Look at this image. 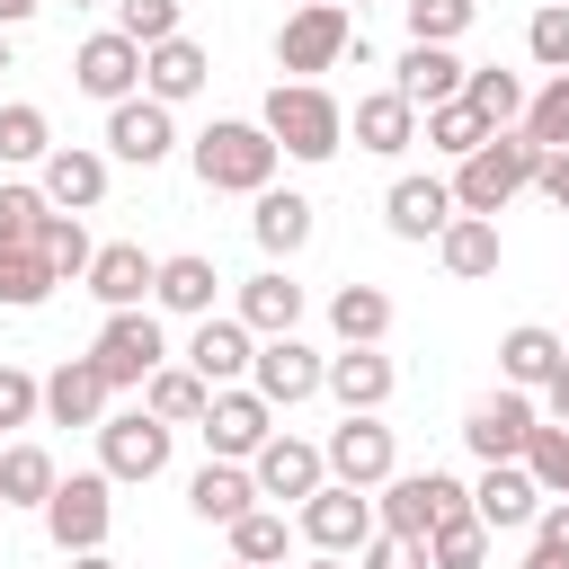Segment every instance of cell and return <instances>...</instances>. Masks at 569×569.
Returning a JSON list of instances; mask_svg holds the SVG:
<instances>
[{
    "mask_svg": "<svg viewBox=\"0 0 569 569\" xmlns=\"http://www.w3.org/2000/svg\"><path fill=\"white\" fill-rule=\"evenodd\" d=\"M187 160H196V187H204V196H267L284 151L267 142L258 116H213V124L187 142Z\"/></svg>",
    "mask_w": 569,
    "mask_h": 569,
    "instance_id": "obj_1",
    "label": "cell"
},
{
    "mask_svg": "<svg viewBox=\"0 0 569 569\" xmlns=\"http://www.w3.org/2000/svg\"><path fill=\"white\" fill-rule=\"evenodd\" d=\"M258 124H267V142H276L284 160H311V169L347 151V107H338L320 80H276L267 107H258Z\"/></svg>",
    "mask_w": 569,
    "mask_h": 569,
    "instance_id": "obj_2",
    "label": "cell"
},
{
    "mask_svg": "<svg viewBox=\"0 0 569 569\" xmlns=\"http://www.w3.org/2000/svg\"><path fill=\"white\" fill-rule=\"evenodd\" d=\"M533 169H542V151L525 142V133H489L471 160H453V213H480V222H498L525 187H533Z\"/></svg>",
    "mask_w": 569,
    "mask_h": 569,
    "instance_id": "obj_3",
    "label": "cell"
},
{
    "mask_svg": "<svg viewBox=\"0 0 569 569\" xmlns=\"http://www.w3.org/2000/svg\"><path fill=\"white\" fill-rule=\"evenodd\" d=\"M453 516H471V480H453V471H391V480L373 489V525H382V533L427 542V533L453 525Z\"/></svg>",
    "mask_w": 569,
    "mask_h": 569,
    "instance_id": "obj_4",
    "label": "cell"
},
{
    "mask_svg": "<svg viewBox=\"0 0 569 569\" xmlns=\"http://www.w3.org/2000/svg\"><path fill=\"white\" fill-rule=\"evenodd\" d=\"M36 516H44V542L62 560L71 551H107V533H116V480L107 471H71V480H53V498Z\"/></svg>",
    "mask_w": 569,
    "mask_h": 569,
    "instance_id": "obj_5",
    "label": "cell"
},
{
    "mask_svg": "<svg viewBox=\"0 0 569 569\" xmlns=\"http://www.w3.org/2000/svg\"><path fill=\"white\" fill-rule=\"evenodd\" d=\"M347 44H365L356 18H347L338 0H302V9L276 27V71H284V80H320V71L347 62Z\"/></svg>",
    "mask_w": 569,
    "mask_h": 569,
    "instance_id": "obj_6",
    "label": "cell"
},
{
    "mask_svg": "<svg viewBox=\"0 0 569 569\" xmlns=\"http://www.w3.org/2000/svg\"><path fill=\"white\" fill-rule=\"evenodd\" d=\"M169 445H178V427H160L142 400L98 418V471H107L116 489H133V480H160V471H169Z\"/></svg>",
    "mask_w": 569,
    "mask_h": 569,
    "instance_id": "obj_7",
    "label": "cell"
},
{
    "mask_svg": "<svg viewBox=\"0 0 569 569\" xmlns=\"http://www.w3.org/2000/svg\"><path fill=\"white\" fill-rule=\"evenodd\" d=\"M89 365L107 373V391H142V382L169 365V338H160L151 311H107L98 338H89Z\"/></svg>",
    "mask_w": 569,
    "mask_h": 569,
    "instance_id": "obj_8",
    "label": "cell"
},
{
    "mask_svg": "<svg viewBox=\"0 0 569 569\" xmlns=\"http://www.w3.org/2000/svg\"><path fill=\"white\" fill-rule=\"evenodd\" d=\"M293 533L311 542V551H329V560H356L382 525H373V498L365 489H338V480H320L302 507H293Z\"/></svg>",
    "mask_w": 569,
    "mask_h": 569,
    "instance_id": "obj_9",
    "label": "cell"
},
{
    "mask_svg": "<svg viewBox=\"0 0 569 569\" xmlns=\"http://www.w3.org/2000/svg\"><path fill=\"white\" fill-rule=\"evenodd\" d=\"M320 462H329V480H338V489H365V498H373V489L400 471V445H391L382 409H365V418H338V427H329Z\"/></svg>",
    "mask_w": 569,
    "mask_h": 569,
    "instance_id": "obj_10",
    "label": "cell"
},
{
    "mask_svg": "<svg viewBox=\"0 0 569 569\" xmlns=\"http://www.w3.org/2000/svg\"><path fill=\"white\" fill-rule=\"evenodd\" d=\"M196 436H204V462H249L267 436H276V409L249 391V382H222L213 400H204V418H196Z\"/></svg>",
    "mask_w": 569,
    "mask_h": 569,
    "instance_id": "obj_11",
    "label": "cell"
},
{
    "mask_svg": "<svg viewBox=\"0 0 569 569\" xmlns=\"http://www.w3.org/2000/svg\"><path fill=\"white\" fill-rule=\"evenodd\" d=\"M71 89H80V98H98V107L142 98V44H133V36H116V27L80 36V53H71Z\"/></svg>",
    "mask_w": 569,
    "mask_h": 569,
    "instance_id": "obj_12",
    "label": "cell"
},
{
    "mask_svg": "<svg viewBox=\"0 0 569 569\" xmlns=\"http://www.w3.org/2000/svg\"><path fill=\"white\" fill-rule=\"evenodd\" d=\"M533 427H542V409H533V391H489V400H471V418H462V445L480 453V462H525V445H533Z\"/></svg>",
    "mask_w": 569,
    "mask_h": 569,
    "instance_id": "obj_13",
    "label": "cell"
},
{
    "mask_svg": "<svg viewBox=\"0 0 569 569\" xmlns=\"http://www.w3.org/2000/svg\"><path fill=\"white\" fill-rule=\"evenodd\" d=\"M320 373H329V356L302 347V338H258V356H249V391L267 409H302L320 391Z\"/></svg>",
    "mask_w": 569,
    "mask_h": 569,
    "instance_id": "obj_14",
    "label": "cell"
},
{
    "mask_svg": "<svg viewBox=\"0 0 569 569\" xmlns=\"http://www.w3.org/2000/svg\"><path fill=\"white\" fill-rule=\"evenodd\" d=\"M249 480H258V507H267V498H276V507H302V498L329 480V462H320V445H302V436L276 427V436L249 453Z\"/></svg>",
    "mask_w": 569,
    "mask_h": 569,
    "instance_id": "obj_15",
    "label": "cell"
},
{
    "mask_svg": "<svg viewBox=\"0 0 569 569\" xmlns=\"http://www.w3.org/2000/svg\"><path fill=\"white\" fill-rule=\"evenodd\" d=\"M178 151V116L160 107V98H124V107H107V160H124V169H160Z\"/></svg>",
    "mask_w": 569,
    "mask_h": 569,
    "instance_id": "obj_16",
    "label": "cell"
},
{
    "mask_svg": "<svg viewBox=\"0 0 569 569\" xmlns=\"http://www.w3.org/2000/svg\"><path fill=\"white\" fill-rule=\"evenodd\" d=\"M249 356H258V338H249V329H240L231 311H204L178 365H187V373H196L204 391H222V382H249Z\"/></svg>",
    "mask_w": 569,
    "mask_h": 569,
    "instance_id": "obj_17",
    "label": "cell"
},
{
    "mask_svg": "<svg viewBox=\"0 0 569 569\" xmlns=\"http://www.w3.org/2000/svg\"><path fill=\"white\" fill-rule=\"evenodd\" d=\"M36 187H44L53 213H98V204H107V151H89V142H53Z\"/></svg>",
    "mask_w": 569,
    "mask_h": 569,
    "instance_id": "obj_18",
    "label": "cell"
},
{
    "mask_svg": "<svg viewBox=\"0 0 569 569\" xmlns=\"http://www.w3.org/2000/svg\"><path fill=\"white\" fill-rule=\"evenodd\" d=\"M231 320H240L249 338H293V329H302V284H293V267H258V276H240Z\"/></svg>",
    "mask_w": 569,
    "mask_h": 569,
    "instance_id": "obj_19",
    "label": "cell"
},
{
    "mask_svg": "<svg viewBox=\"0 0 569 569\" xmlns=\"http://www.w3.org/2000/svg\"><path fill=\"white\" fill-rule=\"evenodd\" d=\"M320 391H329L347 418H365V409H382V400L400 391V365H391L382 347H338L329 373H320Z\"/></svg>",
    "mask_w": 569,
    "mask_h": 569,
    "instance_id": "obj_20",
    "label": "cell"
},
{
    "mask_svg": "<svg viewBox=\"0 0 569 569\" xmlns=\"http://www.w3.org/2000/svg\"><path fill=\"white\" fill-rule=\"evenodd\" d=\"M471 516H480L489 533H525V525L542 516L533 471H525V462H480V480H471Z\"/></svg>",
    "mask_w": 569,
    "mask_h": 569,
    "instance_id": "obj_21",
    "label": "cell"
},
{
    "mask_svg": "<svg viewBox=\"0 0 569 569\" xmlns=\"http://www.w3.org/2000/svg\"><path fill=\"white\" fill-rule=\"evenodd\" d=\"M151 267L160 258H142V240H98V258H89V293L107 302V311H151Z\"/></svg>",
    "mask_w": 569,
    "mask_h": 569,
    "instance_id": "obj_22",
    "label": "cell"
},
{
    "mask_svg": "<svg viewBox=\"0 0 569 569\" xmlns=\"http://www.w3.org/2000/svg\"><path fill=\"white\" fill-rule=\"evenodd\" d=\"M204 80H213V53H204L196 36H169V44H151V53H142V98H160L169 116H178Z\"/></svg>",
    "mask_w": 569,
    "mask_h": 569,
    "instance_id": "obj_23",
    "label": "cell"
},
{
    "mask_svg": "<svg viewBox=\"0 0 569 569\" xmlns=\"http://www.w3.org/2000/svg\"><path fill=\"white\" fill-rule=\"evenodd\" d=\"M462 71H471V62H462L453 44H409V53L391 62V89L427 116V107H453V98H462Z\"/></svg>",
    "mask_w": 569,
    "mask_h": 569,
    "instance_id": "obj_24",
    "label": "cell"
},
{
    "mask_svg": "<svg viewBox=\"0 0 569 569\" xmlns=\"http://www.w3.org/2000/svg\"><path fill=\"white\" fill-rule=\"evenodd\" d=\"M347 133H356V151H373V160H400V151L418 142V107H409L400 89H365V98L347 107Z\"/></svg>",
    "mask_w": 569,
    "mask_h": 569,
    "instance_id": "obj_25",
    "label": "cell"
},
{
    "mask_svg": "<svg viewBox=\"0 0 569 569\" xmlns=\"http://www.w3.org/2000/svg\"><path fill=\"white\" fill-rule=\"evenodd\" d=\"M258 213H249V231H258V249L267 258H302L311 249V231H320V204L302 196V187H267V196H249Z\"/></svg>",
    "mask_w": 569,
    "mask_h": 569,
    "instance_id": "obj_26",
    "label": "cell"
},
{
    "mask_svg": "<svg viewBox=\"0 0 569 569\" xmlns=\"http://www.w3.org/2000/svg\"><path fill=\"white\" fill-rule=\"evenodd\" d=\"M107 373L89 365V356H62L53 373H44V427H98L107 418Z\"/></svg>",
    "mask_w": 569,
    "mask_h": 569,
    "instance_id": "obj_27",
    "label": "cell"
},
{
    "mask_svg": "<svg viewBox=\"0 0 569 569\" xmlns=\"http://www.w3.org/2000/svg\"><path fill=\"white\" fill-rule=\"evenodd\" d=\"M382 222H391V240H445V222H453V187H445V178H391Z\"/></svg>",
    "mask_w": 569,
    "mask_h": 569,
    "instance_id": "obj_28",
    "label": "cell"
},
{
    "mask_svg": "<svg viewBox=\"0 0 569 569\" xmlns=\"http://www.w3.org/2000/svg\"><path fill=\"white\" fill-rule=\"evenodd\" d=\"M213 293H222V276H213V258H204V249H178V258H160V267H151V311L204 320V311H213Z\"/></svg>",
    "mask_w": 569,
    "mask_h": 569,
    "instance_id": "obj_29",
    "label": "cell"
},
{
    "mask_svg": "<svg viewBox=\"0 0 569 569\" xmlns=\"http://www.w3.org/2000/svg\"><path fill=\"white\" fill-rule=\"evenodd\" d=\"M560 356H569V338H560V329L516 320V329L498 338V382H507V391H542V382L560 373Z\"/></svg>",
    "mask_w": 569,
    "mask_h": 569,
    "instance_id": "obj_30",
    "label": "cell"
},
{
    "mask_svg": "<svg viewBox=\"0 0 569 569\" xmlns=\"http://www.w3.org/2000/svg\"><path fill=\"white\" fill-rule=\"evenodd\" d=\"M249 507H258L249 462H204V471L187 480V516H196V525H240Z\"/></svg>",
    "mask_w": 569,
    "mask_h": 569,
    "instance_id": "obj_31",
    "label": "cell"
},
{
    "mask_svg": "<svg viewBox=\"0 0 569 569\" xmlns=\"http://www.w3.org/2000/svg\"><path fill=\"white\" fill-rule=\"evenodd\" d=\"M436 258H445V276H453V284H480V276H498V222H480V213H453V222H445V240H436Z\"/></svg>",
    "mask_w": 569,
    "mask_h": 569,
    "instance_id": "obj_32",
    "label": "cell"
},
{
    "mask_svg": "<svg viewBox=\"0 0 569 569\" xmlns=\"http://www.w3.org/2000/svg\"><path fill=\"white\" fill-rule=\"evenodd\" d=\"M329 329H338V347H382L391 338V293L382 284H338L329 293Z\"/></svg>",
    "mask_w": 569,
    "mask_h": 569,
    "instance_id": "obj_33",
    "label": "cell"
},
{
    "mask_svg": "<svg viewBox=\"0 0 569 569\" xmlns=\"http://www.w3.org/2000/svg\"><path fill=\"white\" fill-rule=\"evenodd\" d=\"M222 533H231V560H249V569H284V551L302 542L284 507H249V516H240V525H222Z\"/></svg>",
    "mask_w": 569,
    "mask_h": 569,
    "instance_id": "obj_34",
    "label": "cell"
},
{
    "mask_svg": "<svg viewBox=\"0 0 569 569\" xmlns=\"http://www.w3.org/2000/svg\"><path fill=\"white\" fill-rule=\"evenodd\" d=\"M462 107H471L489 133H516V116H525V80L498 71V62H480V71H462Z\"/></svg>",
    "mask_w": 569,
    "mask_h": 569,
    "instance_id": "obj_35",
    "label": "cell"
},
{
    "mask_svg": "<svg viewBox=\"0 0 569 569\" xmlns=\"http://www.w3.org/2000/svg\"><path fill=\"white\" fill-rule=\"evenodd\" d=\"M44 151H53V116L36 98H9L0 107V169H44Z\"/></svg>",
    "mask_w": 569,
    "mask_h": 569,
    "instance_id": "obj_36",
    "label": "cell"
},
{
    "mask_svg": "<svg viewBox=\"0 0 569 569\" xmlns=\"http://www.w3.org/2000/svg\"><path fill=\"white\" fill-rule=\"evenodd\" d=\"M36 258L53 267V284H80V276H89V258H98V240H89V222H80V213H44Z\"/></svg>",
    "mask_w": 569,
    "mask_h": 569,
    "instance_id": "obj_37",
    "label": "cell"
},
{
    "mask_svg": "<svg viewBox=\"0 0 569 569\" xmlns=\"http://www.w3.org/2000/svg\"><path fill=\"white\" fill-rule=\"evenodd\" d=\"M204 400H213V391H204V382H196V373H187L178 356H169V365H160V373L142 382V409H151L160 427H196V418H204Z\"/></svg>",
    "mask_w": 569,
    "mask_h": 569,
    "instance_id": "obj_38",
    "label": "cell"
},
{
    "mask_svg": "<svg viewBox=\"0 0 569 569\" xmlns=\"http://www.w3.org/2000/svg\"><path fill=\"white\" fill-rule=\"evenodd\" d=\"M53 453L44 445H0V507H44L53 498Z\"/></svg>",
    "mask_w": 569,
    "mask_h": 569,
    "instance_id": "obj_39",
    "label": "cell"
},
{
    "mask_svg": "<svg viewBox=\"0 0 569 569\" xmlns=\"http://www.w3.org/2000/svg\"><path fill=\"white\" fill-rule=\"evenodd\" d=\"M516 133H525L533 151H569V71H551V80H542V89L525 98Z\"/></svg>",
    "mask_w": 569,
    "mask_h": 569,
    "instance_id": "obj_40",
    "label": "cell"
},
{
    "mask_svg": "<svg viewBox=\"0 0 569 569\" xmlns=\"http://www.w3.org/2000/svg\"><path fill=\"white\" fill-rule=\"evenodd\" d=\"M44 293H53V267L36 258V240H27V249L0 240V311H36Z\"/></svg>",
    "mask_w": 569,
    "mask_h": 569,
    "instance_id": "obj_41",
    "label": "cell"
},
{
    "mask_svg": "<svg viewBox=\"0 0 569 569\" xmlns=\"http://www.w3.org/2000/svg\"><path fill=\"white\" fill-rule=\"evenodd\" d=\"M418 133H427V151H445V160H471V151L489 142V124H480L462 98H453V107H427V116H418Z\"/></svg>",
    "mask_w": 569,
    "mask_h": 569,
    "instance_id": "obj_42",
    "label": "cell"
},
{
    "mask_svg": "<svg viewBox=\"0 0 569 569\" xmlns=\"http://www.w3.org/2000/svg\"><path fill=\"white\" fill-rule=\"evenodd\" d=\"M427 569H489V525L480 516H453L427 533Z\"/></svg>",
    "mask_w": 569,
    "mask_h": 569,
    "instance_id": "obj_43",
    "label": "cell"
},
{
    "mask_svg": "<svg viewBox=\"0 0 569 569\" xmlns=\"http://www.w3.org/2000/svg\"><path fill=\"white\" fill-rule=\"evenodd\" d=\"M400 18H409V44H453L480 18V0H400Z\"/></svg>",
    "mask_w": 569,
    "mask_h": 569,
    "instance_id": "obj_44",
    "label": "cell"
},
{
    "mask_svg": "<svg viewBox=\"0 0 569 569\" xmlns=\"http://www.w3.org/2000/svg\"><path fill=\"white\" fill-rule=\"evenodd\" d=\"M44 213H53V204H44V187H27V178H0V240H9V249H27V240L44 231Z\"/></svg>",
    "mask_w": 569,
    "mask_h": 569,
    "instance_id": "obj_45",
    "label": "cell"
},
{
    "mask_svg": "<svg viewBox=\"0 0 569 569\" xmlns=\"http://www.w3.org/2000/svg\"><path fill=\"white\" fill-rule=\"evenodd\" d=\"M116 36H133V44L151 53V44L187 36V27H178V0H116Z\"/></svg>",
    "mask_w": 569,
    "mask_h": 569,
    "instance_id": "obj_46",
    "label": "cell"
},
{
    "mask_svg": "<svg viewBox=\"0 0 569 569\" xmlns=\"http://www.w3.org/2000/svg\"><path fill=\"white\" fill-rule=\"evenodd\" d=\"M525 471H533V489H542V498H569V427H533Z\"/></svg>",
    "mask_w": 569,
    "mask_h": 569,
    "instance_id": "obj_47",
    "label": "cell"
},
{
    "mask_svg": "<svg viewBox=\"0 0 569 569\" xmlns=\"http://www.w3.org/2000/svg\"><path fill=\"white\" fill-rule=\"evenodd\" d=\"M525 53H533L542 71H569V0H542V9H533V27H525Z\"/></svg>",
    "mask_w": 569,
    "mask_h": 569,
    "instance_id": "obj_48",
    "label": "cell"
},
{
    "mask_svg": "<svg viewBox=\"0 0 569 569\" xmlns=\"http://www.w3.org/2000/svg\"><path fill=\"white\" fill-rule=\"evenodd\" d=\"M36 418H44V382L27 365H0V436L9 427H36Z\"/></svg>",
    "mask_w": 569,
    "mask_h": 569,
    "instance_id": "obj_49",
    "label": "cell"
},
{
    "mask_svg": "<svg viewBox=\"0 0 569 569\" xmlns=\"http://www.w3.org/2000/svg\"><path fill=\"white\" fill-rule=\"evenodd\" d=\"M356 569H427V542H409V533H373V542L356 551Z\"/></svg>",
    "mask_w": 569,
    "mask_h": 569,
    "instance_id": "obj_50",
    "label": "cell"
},
{
    "mask_svg": "<svg viewBox=\"0 0 569 569\" xmlns=\"http://www.w3.org/2000/svg\"><path fill=\"white\" fill-rule=\"evenodd\" d=\"M525 533H533V551H560V560H569V498H542V516H533Z\"/></svg>",
    "mask_w": 569,
    "mask_h": 569,
    "instance_id": "obj_51",
    "label": "cell"
},
{
    "mask_svg": "<svg viewBox=\"0 0 569 569\" xmlns=\"http://www.w3.org/2000/svg\"><path fill=\"white\" fill-rule=\"evenodd\" d=\"M533 409H542V427H569V356H560V373L533 391Z\"/></svg>",
    "mask_w": 569,
    "mask_h": 569,
    "instance_id": "obj_52",
    "label": "cell"
},
{
    "mask_svg": "<svg viewBox=\"0 0 569 569\" xmlns=\"http://www.w3.org/2000/svg\"><path fill=\"white\" fill-rule=\"evenodd\" d=\"M533 187L551 196V213H569V151H542V169H533Z\"/></svg>",
    "mask_w": 569,
    "mask_h": 569,
    "instance_id": "obj_53",
    "label": "cell"
},
{
    "mask_svg": "<svg viewBox=\"0 0 569 569\" xmlns=\"http://www.w3.org/2000/svg\"><path fill=\"white\" fill-rule=\"evenodd\" d=\"M36 9H44V0H0V27H27Z\"/></svg>",
    "mask_w": 569,
    "mask_h": 569,
    "instance_id": "obj_54",
    "label": "cell"
},
{
    "mask_svg": "<svg viewBox=\"0 0 569 569\" xmlns=\"http://www.w3.org/2000/svg\"><path fill=\"white\" fill-rule=\"evenodd\" d=\"M516 569H569V560H560V551H525Z\"/></svg>",
    "mask_w": 569,
    "mask_h": 569,
    "instance_id": "obj_55",
    "label": "cell"
},
{
    "mask_svg": "<svg viewBox=\"0 0 569 569\" xmlns=\"http://www.w3.org/2000/svg\"><path fill=\"white\" fill-rule=\"evenodd\" d=\"M71 569H116V560L107 551H71Z\"/></svg>",
    "mask_w": 569,
    "mask_h": 569,
    "instance_id": "obj_56",
    "label": "cell"
},
{
    "mask_svg": "<svg viewBox=\"0 0 569 569\" xmlns=\"http://www.w3.org/2000/svg\"><path fill=\"white\" fill-rule=\"evenodd\" d=\"M302 569H356V560H329V551H311V560H302Z\"/></svg>",
    "mask_w": 569,
    "mask_h": 569,
    "instance_id": "obj_57",
    "label": "cell"
},
{
    "mask_svg": "<svg viewBox=\"0 0 569 569\" xmlns=\"http://www.w3.org/2000/svg\"><path fill=\"white\" fill-rule=\"evenodd\" d=\"M0 71H9V27H0Z\"/></svg>",
    "mask_w": 569,
    "mask_h": 569,
    "instance_id": "obj_58",
    "label": "cell"
},
{
    "mask_svg": "<svg viewBox=\"0 0 569 569\" xmlns=\"http://www.w3.org/2000/svg\"><path fill=\"white\" fill-rule=\"evenodd\" d=\"M71 9H116V0H71Z\"/></svg>",
    "mask_w": 569,
    "mask_h": 569,
    "instance_id": "obj_59",
    "label": "cell"
},
{
    "mask_svg": "<svg viewBox=\"0 0 569 569\" xmlns=\"http://www.w3.org/2000/svg\"><path fill=\"white\" fill-rule=\"evenodd\" d=\"M231 569H249V560H231Z\"/></svg>",
    "mask_w": 569,
    "mask_h": 569,
    "instance_id": "obj_60",
    "label": "cell"
},
{
    "mask_svg": "<svg viewBox=\"0 0 569 569\" xmlns=\"http://www.w3.org/2000/svg\"><path fill=\"white\" fill-rule=\"evenodd\" d=\"M338 9H347V0H338Z\"/></svg>",
    "mask_w": 569,
    "mask_h": 569,
    "instance_id": "obj_61",
    "label": "cell"
}]
</instances>
